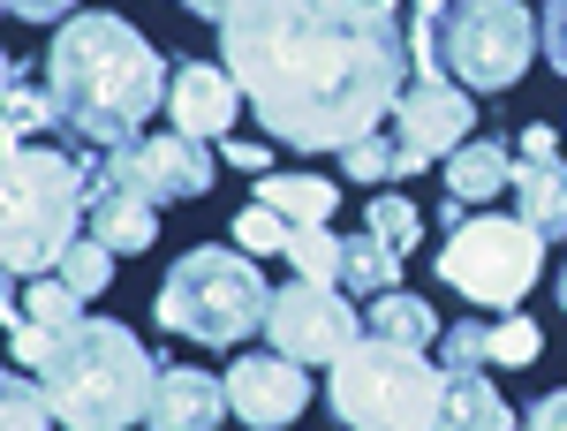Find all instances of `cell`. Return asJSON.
Wrapping results in <instances>:
<instances>
[{"mask_svg":"<svg viewBox=\"0 0 567 431\" xmlns=\"http://www.w3.org/2000/svg\"><path fill=\"white\" fill-rule=\"evenodd\" d=\"M288 265H296V280H326V288H341V235L318 219V227H288Z\"/></svg>","mask_w":567,"mask_h":431,"instance_id":"24","label":"cell"},{"mask_svg":"<svg viewBox=\"0 0 567 431\" xmlns=\"http://www.w3.org/2000/svg\"><path fill=\"white\" fill-rule=\"evenodd\" d=\"M484 363H492V318H454L439 371H484Z\"/></svg>","mask_w":567,"mask_h":431,"instance_id":"31","label":"cell"},{"mask_svg":"<svg viewBox=\"0 0 567 431\" xmlns=\"http://www.w3.org/2000/svg\"><path fill=\"white\" fill-rule=\"evenodd\" d=\"M76 0H8V16H23V23H61Z\"/></svg>","mask_w":567,"mask_h":431,"instance_id":"35","label":"cell"},{"mask_svg":"<svg viewBox=\"0 0 567 431\" xmlns=\"http://www.w3.org/2000/svg\"><path fill=\"white\" fill-rule=\"evenodd\" d=\"M529 45H537V23H529L523 0H454V8H439V69L462 91H515L529 69Z\"/></svg>","mask_w":567,"mask_h":431,"instance_id":"7","label":"cell"},{"mask_svg":"<svg viewBox=\"0 0 567 431\" xmlns=\"http://www.w3.org/2000/svg\"><path fill=\"white\" fill-rule=\"evenodd\" d=\"M545 356V333H537V318L523 310H507V318H492V363H507V371H523Z\"/></svg>","mask_w":567,"mask_h":431,"instance_id":"29","label":"cell"},{"mask_svg":"<svg viewBox=\"0 0 567 431\" xmlns=\"http://www.w3.org/2000/svg\"><path fill=\"white\" fill-rule=\"evenodd\" d=\"M507 189H515V219H523L529 235H545V243H567V160H523L515 152V167H507Z\"/></svg>","mask_w":567,"mask_h":431,"instance_id":"16","label":"cell"},{"mask_svg":"<svg viewBox=\"0 0 567 431\" xmlns=\"http://www.w3.org/2000/svg\"><path fill=\"white\" fill-rule=\"evenodd\" d=\"M537 273H545V235H529L523 219H462L439 243V280L484 310H515L537 288Z\"/></svg>","mask_w":567,"mask_h":431,"instance_id":"8","label":"cell"},{"mask_svg":"<svg viewBox=\"0 0 567 431\" xmlns=\"http://www.w3.org/2000/svg\"><path fill=\"white\" fill-rule=\"evenodd\" d=\"M219 417H227V379L159 356V379H152V401H144V431H219Z\"/></svg>","mask_w":567,"mask_h":431,"instance_id":"14","label":"cell"},{"mask_svg":"<svg viewBox=\"0 0 567 431\" xmlns=\"http://www.w3.org/2000/svg\"><path fill=\"white\" fill-rule=\"evenodd\" d=\"M515 431H567V387H560V393H545V401H529Z\"/></svg>","mask_w":567,"mask_h":431,"instance_id":"34","label":"cell"},{"mask_svg":"<svg viewBox=\"0 0 567 431\" xmlns=\"http://www.w3.org/2000/svg\"><path fill=\"white\" fill-rule=\"evenodd\" d=\"M341 288H355V296H386V288H401V250L379 243L371 227H363V235H341Z\"/></svg>","mask_w":567,"mask_h":431,"instance_id":"22","label":"cell"},{"mask_svg":"<svg viewBox=\"0 0 567 431\" xmlns=\"http://www.w3.org/2000/svg\"><path fill=\"white\" fill-rule=\"evenodd\" d=\"M45 91L61 106V130L114 152L136 144V130L167 106V53L122 16H69L45 53Z\"/></svg>","mask_w":567,"mask_h":431,"instance_id":"2","label":"cell"},{"mask_svg":"<svg viewBox=\"0 0 567 431\" xmlns=\"http://www.w3.org/2000/svg\"><path fill=\"white\" fill-rule=\"evenodd\" d=\"M84 227L114 258H122V250H152V243H159V205H152L144 189H130V182H91Z\"/></svg>","mask_w":567,"mask_h":431,"instance_id":"15","label":"cell"},{"mask_svg":"<svg viewBox=\"0 0 567 431\" xmlns=\"http://www.w3.org/2000/svg\"><path fill=\"white\" fill-rule=\"evenodd\" d=\"M219 61L288 152H349L386 130L409 84V31L393 0H235Z\"/></svg>","mask_w":567,"mask_h":431,"instance_id":"1","label":"cell"},{"mask_svg":"<svg viewBox=\"0 0 567 431\" xmlns=\"http://www.w3.org/2000/svg\"><path fill=\"white\" fill-rule=\"evenodd\" d=\"M182 8H189V16H205V23H219V16H227L235 0H182Z\"/></svg>","mask_w":567,"mask_h":431,"instance_id":"37","label":"cell"},{"mask_svg":"<svg viewBox=\"0 0 567 431\" xmlns=\"http://www.w3.org/2000/svg\"><path fill=\"white\" fill-rule=\"evenodd\" d=\"M386 122H393V144H401L416 167H432V160H446L454 144H470L477 106H470V91L446 84V76H409Z\"/></svg>","mask_w":567,"mask_h":431,"instance_id":"11","label":"cell"},{"mask_svg":"<svg viewBox=\"0 0 567 431\" xmlns=\"http://www.w3.org/2000/svg\"><path fill=\"white\" fill-rule=\"evenodd\" d=\"M507 167H515V152H507V144L470 136V144H454V152H446V197L484 205V197H499V189H507Z\"/></svg>","mask_w":567,"mask_h":431,"instance_id":"18","label":"cell"},{"mask_svg":"<svg viewBox=\"0 0 567 431\" xmlns=\"http://www.w3.org/2000/svg\"><path fill=\"white\" fill-rule=\"evenodd\" d=\"M45 387L53 424L69 431H122L144 424V401L159 379V356L136 341L122 318H76L69 333H53L45 363L31 371Z\"/></svg>","mask_w":567,"mask_h":431,"instance_id":"3","label":"cell"},{"mask_svg":"<svg viewBox=\"0 0 567 431\" xmlns=\"http://www.w3.org/2000/svg\"><path fill=\"white\" fill-rule=\"evenodd\" d=\"M0 318H8V326H31V333H69V326L84 318V296H76L61 273H39V280H23V302H8Z\"/></svg>","mask_w":567,"mask_h":431,"instance_id":"20","label":"cell"},{"mask_svg":"<svg viewBox=\"0 0 567 431\" xmlns=\"http://www.w3.org/2000/svg\"><path fill=\"white\" fill-rule=\"evenodd\" d=\"M167 114H175L182 136H227L235 114H243V84L227 76V61H182L167 76Z\"/></svg>","mask_w":567,"mask_h":431,"instance_id":"13","label":"cell"},{"mask_svg":"<svg viewBox=\"0 0 567 431\" xmlns=\"http://www.w3.org/2000/svg\"><path fill=\"white\" fill-rule=\"evenodd\" d=\"M53 273H61V280H69L76 296H99V288L114 280V250H106L99 235H76V243L61 250V265H53Z\"/></svg>","mask_w":567,"mask_h":431,"instance_id":"27","label":"cell"},{"mask_svg":"<svg viewBox=\"0 0 567 431\" xmlns=\"http://www.w3.org/2000/svg\"><path fill=\"white\" fill-rule=\"evenodd\" d=\"M515 152H523V160H553V152H560V130H545V122H529Z\"/></svg>","mask_w":567,"mask_h":431,"instance_id":"36","label":"cell"},{"mask_svg":"<svg viewBox=\"0 0 567 431\" xmlns=\"http://www.w3.org/2000/svg\"><path fill=\"white\" fill-rule=\"evenodd\" d=\"M355 341H363V318H355V302H341L326 280H288V288H272L265 348H280L288 363H341Z\"/></svg>","mask_w":567,"mask_h":431,"instance_id":"9","label":"cell"},{"mask_svg":"<svg viewBox=\"0 0 567 431\" xmlns=\"http://www.w3.org/2000/svg\"><path fill=\"white\" fill-rule=\"evenodd\" d=\"M439 401H446V371L424 363V348L379 333H363L326 371V409L349 431H439Z\"/></svg>","mask_w":567,"mask_h":431,"instance_id":"5","label":"cell"},{"mask_svg":"<svg viewBox=\"0 0 567 431\" xmlns=\"http://www.w3.org/2000/svg\"><path fill=\"white\" fill-rule=\"evenodd\" d=\"M560 310H567V265H560Z\"/></svg>","mask_w":567,"mask_h":431,"instance_id":"40","label":"cell"},{"mask_svg":"<svg viewBox=\"0 0 567 431\" xmlns=\"http://www.w3.org/2000/svg\"><path fill=\"white\" fill-rule=\"evenodd\" d=\"M8 91H16V61L0 53V99H8Z\"/></svg>","mask_w":567,"mask_h":431,"instance_id":"38","label":"cell"},{"mask_svg":"<svg viewBox=\"0 0 567 431\" xmlns=\"http://www.w3.org/2000/svg\"><path fill=\"white\" fill-rule=\"evenodd\" d=\"M91 167L45 144H8L0 152V265L16 280H39L61 265V250L84 227Z\"/></svg>","mask_w":567,"mask_h":431,"instance_id":"4","label":"cell"},{"mask_svg":"<svg viewBox=\"0 0 567 431\" xmlns=\"http://www.w3.org/2000/svg\"><path fill=\"white\" fill-rule=\"evenodd\" d=\"M8 302H16V273L0 265V310H8Z\"/></svg>","mask_w":567,"mask_h":431,"instance_id":"39","label":"cell"},{"mask_svg":"<svg viewBox=\"0 0 567 431\" xmlns=\"http://www.w3.org/2000/svg\"><path fill=\"white\" fill-rule=\"evenodd\" d=\"M0 152H8V136H0Z\"/></svg>","mask_w":567,"mask_h":431,"instance_id":"41","label":"cell"},{"mask_svg":"<svg viewBox=\"0 0 567 431\" xmlns=\"http://www.w3.org/2000/svg\"><path fill=\"white\" fill-rule=\"evenodd\" d=\"M341 174H349V182H393V174H424V167L393 144V130H371L341 152Z\"/></svg>","mask_w":567,"mask_h":431,"instance_id":"23","label":"cell"},{"mask_svg":"<svg viewBox=\"0 0 567 431\" xmlns=\"http://www.w3.org/2000/svg\"><path fill=\"white\" fill-rule=\"evenodd\" d=\"M235 243H243L250 258H288V219L272 213V205H258V197H250V205L235 213Z\"/></svg>","mask_w":567,"mask_h":431,"instance_id":"28","label":"cell"},{"mask_svg":"<svg viewBox=\"0 0 567 431\" xmlns=\"http://www.w3.org/2000/svg\"><path fill=\"white\" fill-rule=\"evenodd\" d=\"M0 431H53V409H45V387L8 371L0 363Z\"/></svg>","mask_w":567,"mask_h":431,"instance_id":"26","label":"cell"},{"mask_svg":"<svg viewBox=\"0 0 567 431\" xmlns=\"http://www.w3.org/2000/svg\"><path fill=\"white\" fill-rule=\"evenodd\" d=\"M363 227H371L379 243H393V250H409V243L424 235V213H416L409 197H393V189H379V197H371V213H363Z\"/></svg>","mask_w":567,"mask_h":431,"instance_id":"30","label":"cell"},{"mask_svg":"<svg viewBox=\"0 0 567 431\" xmlns=\"http://www.w3.org/2000/svg\"><path fill=\"white\" fill-rule=\"evenodd\" d=\"M159 326L182 333V341H205V348H235L250 341L265 326V310H272V288H265V273L250 265V250H182L167 265V280H159Z\"/></svg>","mask_w":567,"mask_h":431,"instance_id":"6","label":"cell"},{"mask_svg":"<svg viewBox=\"0 0 567 431\" xmlns=\"http://www.w3.org/2000/svg\"><path fill=\"white\" fill-rule=\"evenodd\" d=\"M45 130H61V106H53V91L16 84L8 99H0V136H8V144H23V136H45Z\"/></svg>","mask_w":567,"mask_h":431,"instance_id":"25","label":"cell"},{"mask_svg":"<svg viewBox=\"0 0 567 431\" xmlns=\"http://www.w3.org/2000/svg\"><path fill=\"white\" fill-rule=\"evenodd\" d=\"M258 205H272L288 227H318V219H333V205H341V182H326V174H265Z\"/></svg>","mask_w":567,"mask_h":431,"instance_id":"19","label":"cell"},{"mask_svg":"<svg viewBox=\"0 0 567 431\" xmlns=\"http://www.w3.org/2000/svg\"><path fill=\"white\" fill-rule=\"evenodd\" d=\"M91 182H130L152 205H189V197L213 189V144L182 136V130H159V136H144V144H114Z\"/></svg>","mask_w":567,"mask_h":431,"instance_id":"10","label":"cell"},{"mask_svg":"<svg viewBox=\"0 0 567 431\" xmlns=\"http://www.w3.org/2000/svg\"><path fill=\"white\" fill-rule=\"evenodd\" d=\"M227 409H235V424H250V431H288L310 409L303 363H288L280 348L235 356V363H227Z\"/></svg>","mask_w":567,"mask_h":431,"instance_id":"12","label":"cell"},{"mask_svg":"<svg viewBox=\"0 0 567 431\" xmlns=\"http://www.w3.org/2000/svg\"><path fill=\"white\" fill-rule=\"evenodd\" d=\"M439 431H515L507 393L484 371H446V401H439Z\"/></svg>","mask_w":567,"mask_h":431,"instance_id":"17","label":"cell"},{"mask_svg":"<svg viewBox=\"0 0 567 431\" xmlns=\"http://www.w3.org/2000/svg\"><path fill=\"white\" fill-rule=\"evenodd\" d=\"M219 152H227V167H243V174H272V136H219Z\"/></svg>","mask_w":567,"mask_h":431,"instance_id":"32","label":"cell"},{"mask_svg":"<svg viewBox=\"0 0 567 431\" xmlns=\"http://www.w3.org/2000/svg\"><path fill=\"white\" fill-rule=\"evenodd\" d=\"M537 39H545V61L567 76V0H545V23H537Z\"/></svg>","mask_w":567,"mask_h":431,"instance_id":"33","label":"cell"},{"mask_svg":"<svg viewBox=\"0 0 567 431\" xmlns=\"http://www.w3.org/2000/svg\"><path fill=\"white\" fill-rule=\"evenodd\" d=\"M363 333L401 341V348H432L439 341V310H432V302H416L409 288H386V296H371V310H363Z\"/></svg>","mask_w":567,"mask_h":431,"instance_id":"21","label":"cell"},{"mask_svg":"<svg viewBox=\"0 0 567 431\" xmlns=\"http://www.w3.org/2000/svg\"><path fill=\"white\" fill-rule=\"evenodd\" d=\"M0 16H8V0H0Z\"/></svg>","mask_w":567,"mask_h":431,"instance_id":"42","label":"cell"}]
</instances>
